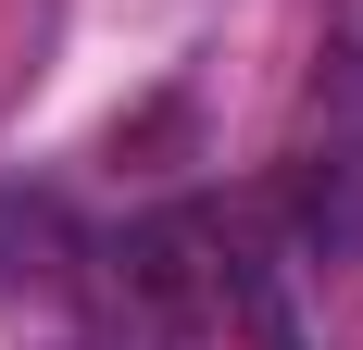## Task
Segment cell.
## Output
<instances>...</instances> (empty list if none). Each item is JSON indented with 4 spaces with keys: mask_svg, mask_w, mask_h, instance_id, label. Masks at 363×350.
<instances>
[{
    "mask_svg": "<svg viewBox=\"0 0 363 350\" xmlns=\"http://www.w3.org/2000/svg\"><path fill=\"white\" fill-rule=\"evenodd\" d=\"M75 213L50 188H0V288L13 300H75Z\"/></svg>",
    "mask_w": 363,
    "mask_h": 350,
    "instance_id": "cell-1",
    "label": "cell"
},
{
    "mask_svg": "<svg viewBox=\"0 0 363 350\" xmlns=\"http://www.w3.org/2000/svg\"><path fill=\"white\" fill-rule=\"evenodd\" d=\"M225 300H238L251 350H301V313H289V288H276V263H263V250H238V238H225Z\"/></svg>",
    "mask_w": 363,
    "mask_h": 350,
    "instance_id": "cell-2",
    "label": "cell"
}]
</instances>
